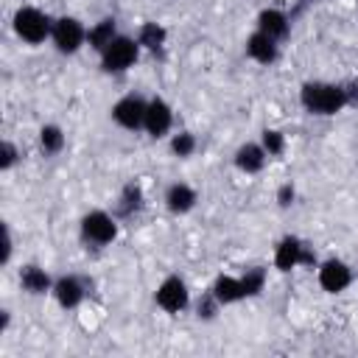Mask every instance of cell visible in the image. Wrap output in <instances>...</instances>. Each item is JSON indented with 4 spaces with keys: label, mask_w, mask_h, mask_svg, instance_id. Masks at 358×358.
<instances>
[{
    "label": "cell",
    "mask_w": 358,
    "mask_h": 358,
    "mask_svg": "<svg viewBox=\"0 0 358 358\" xmlns=\"http://www.w3.org/2000/svg\"><path fill=\"white\" fill-rule=\"evenodd\" d=\"M302 246H305V243H302L299 238H294V235L282 238V241L277 243V249H274V266H277L280 271L296 268L299 260H302Z\"/></svg>",
    "instance_id": "30bf717a"
},
{
    "label": "cell",
    "mask_w": 358,
    "mask_h": 358,
    "mask_svg": "<svg viewBox=\"0 0 358 358\" xmlns=\"http://www.w3.org/2000/svg\"><path fill=\"white\" fill-rule=\"evenodd\" d=\"M53 296L62 308H76L84 299V285L78 282V277H62L53 282Z\"/></svg>",
    "instance_id": "9a60e30c"
},
{
    "label": "cell",
    "mask_w": 358,
    "mask_h": 358,
    "mask_svg": "<svg viewBox=\"0 0 358 358\" xmlns=\"http://www.w3.org/2000/svg\"><path fill=\"white\" fill-rule=\"evenodd\" d=\"M165 39H168V31H165L159 22H145V25L140 28V36H137V42H140L143 48H148V50H159V48L165 45Z\"/></svg>",
    "instance_id": "d6986e66"
},
{
    "label": "cell",
    "mask_w": 358,
    "mask_h": 358,
    "mask_svg": "<svg viewBox=\"0 0 358 358\" xmlns=\"http://www.w3.org/2000/svg\"><path fill=\"white\" fill-rule=\"evenodd\" d=\"M11 232H8V227H3V263H8V257H11Z\"/></svg>",
    "instance_id": "83f0119b"
},
{
    "label": "cell",
    "mask_w": 358,
    "mask_h": 358,
    "mask_svg": "<svg viewBox=\"0 0 358 358\" xmlns=\"http://www.w3.org/2000/svg\"><path fill=\"white\" fill-rule=\"evenodd\" d=\"M347 95H350V98H358V78H355V81H352V87H350V90H347Z\"/></svg>",
    "instance_id": "f1b7e54d"
},
{
    "label": "cell",
    "mask_w": 358,
    "mask_h": 358,
    "mask_svg": "<svg viewBox=\"0 0 358 358\" xmlns=\"http://www.w3.org/2000/svg\"><path fill=\"white\" fill-rule=\"evenodd\" d=\"M257 31H263L266 36H271V39L280 42V39L288 36V17L282 11H277V8H266L257 17Z\"/></svg>",
    "instance_id": "5bb4252c"
},
{
    "label": "cell",
    "mask_w": 358,
    "mask_h": 358,
    "mask_svg": "<svg viewBox=\"0 0 358 358\" xmlns=\"http://www.w3.org/2000/svg\"><path fill=\"white\" fill-rule=\"evenodd\" d=\"M140 56V42L129 36H115L103 50H101V70L103 73H123L129 70Z\"/></svg>",
    "instance_id": "3957f363"
},
{
    "label": "cell",
    "mask_w": 358,
    "mask_h": 358,
    "mask_svg": "<svg viewBox=\"0 0 358 358\" xmlns=\"http://www.w3.org/2000/svg\"><path fill=\"white\" fill-rule=\"evenodd\" d=\"M263 282H266V271L263 268H252L241 277V285H243V296H257L263 291Z\"/></svg>",
    "instance_id": "603a6c76"
},
{
    "label": "cell",
    "mask_w": 358,
    "mask_h": 358,
    "mask_svg": "<svg viewBox=\"0 0 358 358\" xmlns=\"http://www.w3.org/2000/svg\"><path fill=\"white\" fill-rule=\"evenodd\" d=\"M39 145H42L45 154H59L64 148V131L59 126H53V123L42 126L39 129Z\"/></svg>",
    "instance_id": "ffe728a7"
},
{
    "label": "cell",
    "mask_w": 358,
    "mask_h": 358,
    "mask_svg": "<svg viewBox=\"0 0 358 358\" xmlns=\"http://www.w3.org/2000/svg\"><path fill=\"white\" fill-rule=\"evenodd\" d=\"M115 36H117V31H115V20H112V17L95 22V25L87 31V42H90V48H95V50H103Z\"/></svg>",
    "instance_id": "ac0fdd59"
},
{
    "label": "cell",
    "mask_w": 358,
    "mask_h": 358,
    "mask_svg": "<svg viewBox=\"0 0 358 358\" xmlns=\"http://www.w3.org/2000/svg\"><path fill=\"white\" fill-rule=\"evenodd\" d=\"M246 53L260 62V64H271L277 59V39L266 36L263 31H255L249 39H246Z\"/></svg>",
    "instance_id": "8fae6325"
},
{
    "label": "cell",
    "mask_w": 358,
    "mask_h": 358,
    "mask_svg": "<svg viewBox=\"0 0 358 358\" xmlns=\"http://www.w3.org/2000/svg\"><path fill=\"white\" fill-rule=\"evenodd\" d=\"M171 123H173V112H171V106L162 101V98H154V101H148V109H145V131L151 134V137H165L168 134V129H171Z\"/></svg>",
    "instance_id": "9c48e42d"
},
{
    "label": "cell",
    "mask_w": 358,
    "mask_h": 358,
    "mask_svg": "<svg viewBox=\"0 0 358 358\" xmlns=\"http://www.w3.org/2000/svg\"><path fill=\"white\" fill-rule=\"evenodd\" d=\"M215 305H218V299L210 294L204 302H199V316H204V319H213V313H215Z\"/></svg>",
    "instance_id": "4316f807"
},
{
    "label": "cell",
    "mask_w": 358,
    "mask_h": 358,
    "mask_svg": "<svg viewBox=\"0 0 358 358\" xmlns=\"http://www.w3.org/2000/svg\"><path fill=\"white\" fill-rule=\"evenodd\" d=\"M260 145L266 148L268 157H280V154L285 151V137H282V131H277V129H266L263 137H260Z\"/></svg>",
    "instance_id": "7402d4cb"
},
{
    "label": "cell",
    "mask_w": 358,
    "mask_h": 358,
    "mask_svg": "<svg viewBox=\"0 0 358 358\" xmlns=\"http://www.w3.org/2000/svg\"><path fill=\"white\" fill-rule=\"evenodd\" d=\"M352 282V271L344 260H324L319 266V285L327 291V294H341L347 285Z\"/></svg>",
    "instance_id": "ba28073f"
},
{
    "label": "cell",
    "mask_w": 358,
    "mask_h": 358,
    "mask_svg": "<svg viewBox=\"0 0 358 358\" xmlns=\"http://www.w3.org/2000/svg\"><path fill=\"white\" fill-rule=\"evenodd\" d=\"M154 299H157V305H159L165 313H179V310H185V308H187L190 294H187L185 280H182V277H176V274H171V277H165V280L159 282V288H157Z\"/></svg>",
    "instance_id": "8992f818"
},
{
    "label": "cell",
    "mask_w": 358,
    "mask_h": 358,
    "mask_svg": "<svg viewBox=\"0 0 358 358\" xmlns=\"http://www.w3.org/2000/svg\"><path fill=\"white\" fill-rule=\"evenodd\" d=\"M266 148L260 145V143H246V145H241L238 151H235V165L243 171V173H257V171H263V165H266Z\"/></svg>",
    "instance_id": "7c38bea8"
},
{
    "label": "cell",
    "mask_w": 358,
    "mask_h": 358,
    "mask_svg": "<svg viewBox=\"0 0 358 358\" xmlns=\"http://www.w3.org/2000/svg\"><path fill=\"white\" fill-rule=\"evenodd\" d=\"M14 162H17V148H14V143L3 140V145H0V168L8 171Z\"/></svg>",
    "instance_id": "d4e9b609"
},
{
    "label": "cell",
    "mask_w": 358,
    "mask_h": 358,
    "mask_svg": "<svg viewBox=\"0 0 358 358\" xmlns=\"http://www.w3.org/2000/svg\"><path fill=\"white\" fill-rule=\"evenodd\" d=\"M294 196H296V193H294V185H282V187L277 190V204H280V207H288V204L294 201Z\"/></svg>",
    "instance_id": "484cf974"
},
{
    "label": "cell",
    "mask_w": 358,
    "mask_h": 358,
    "mask_svg": "<svg viewBox=\"0 0 358 358\" xmlns=\"http://www.w3.org/2000/svg\"><path fill=\"white\" fill-rule=\"evenodd\" d=\"M14 31H17V36L22 42L39 45L53 34V22H50V17L45 11H39L34 6H25V8H20L14 14Z\"/></svg>",
    "instance_id": "7a4b0ae2"
},
{
    "label": "cell",
    "mask_w": 358,
    "mask_h": 358,
    "mask_svg": "<svg viewBox=\"0 0 358 358\" xmlns=\"http://www.w3.org/2000/svg\"><path fill=\"white\" fill-rule=\"evenodd\" d=\"M145 109H148V103H145L143 98L126 95V98H120V101L112 106V120H115L117 126L134 131V129H140V126L145 123Z\"/></svg>",
    "instance_id": "52a82bcc"
},
{
    "label": "cell",
    "mask_w": 358,
    "mask_h": 358,
    "mask_svg": "<svg viewBox=\"0 0 358 358\" xmlns=\"http://www.w3.org/2000/svg\"><path fill=\"white\" fill-rule=\"evenodd\" d=\"M81 235H84V241L103 246V243H112V241H115L117 224H115V218H112L109 213L92 210V213H87V215L81 218Z\"/></svg>",
    "instance_id": "277c9868"
},
{
    "label": "cell",
    "mask_w": 358,
    "mask_h": 358,
    "mask_svg": "<svg viewBox=\"0 0 358 358\" xmlns=\"http://www.w3.org/2000/svg\"><path fill=\"white\" fill-rule=\"evenodd\" d=\"M171 151H173L176 157H190V154L196 151V137H193L190 131H179V134L171 140Z\"/></svg>",
    "instance_id": "cb8c5ba5"
},
{
    "label": "cell",
    "mask_w": 358,
    "mask_h": 358,
    "mask_svg": "<svg viewBox=\"0 0 358 358\" xmlns=\"http://www.w3.org/2000/svg\"><path fill=\"white\" fill-rule=\"evenodd\" d=\"M218 305H232V302H241L243 299V285H241V277H229V274H221L215 282H213V291H210Z\"/></svg>",
    "instance_id": "e0dca14e"
},
{
    "label": "cell",
    "mask_w": 358,
    "mask_h": 358,
    "mask_svg": "<svg viewBox=\"0 0 358 358\" xmlns=\"http://www.w3.org/2000/svg\"><path fill=\"white\" fill-rule=\"evenodd\" d=\"M165 204H168V210L176 213V215L190 213V210L196 207V190H193L190 185H185V182H176V185L168 187V193H165Z\"/></svg>",
    "instance_id": "4fadbf2b"
},
{
    "label": "cell",
    "mask_w": 358,
    "mask_h": 358,
    "mask_svg": "<svg viewBox=\"0 0 358 358\" xmlns=\"http://www.w3.org/2000/svg\"><path fill=\"white\" fill-rule=\"evenodd\" d=\"M20 285H22L28 294H34V296L53 291L48 271H45V268H39V266H22V268H20Z\"/></svg>",
    "instance_id": "2e32d148"
},
{
    "label": "cell",
    "mask_w": 358,
    "mask_h": 358,
    "mask_svg": "<svg viewBox=\"0 0 358 358\" xmlns=\"http://www.w3.org/2000/svg\"><path fill=\"white\" fill-rule=\"evenodd\" d=\"M53 45L59 53H76L84 42H87V31L76 17H62L53 22V34H50Z\"/></svg>",
    "instance_id": "5b68a950"
},
{
    "label": "cell",
    "mask_w": 358,
    "mask_h": 358,
    "mask_svg": "<svg viewBox=\"0 0 358 358\" xmlns=\"http://www.w3.org/2000/svg\"><path fill=\"white\" fill-rule=\"evenodd\" d=\"M299 101L302 106L310 112V115H336L347 106L350 95L344 87L338 84H327V81H308L302 84V92H299Z\"/></svg>",
    "instance_id": "6da1fadb"
},
{
    "label": "cell",
    "mask_w": 358,
    "mask_h": 358,
    "mask_svg": "<svg viewBox=\"0 0 358 358\" xmlns=\"http://www.w3.org/2000/svg\"><path fill=\"white\" fill-rule=\"evenodd\" d=\"M140 207H143V187L140 185H126L123 193H120V204H117L120 215H131Z\"/></svg>",
    "instance_id": "44dd1931"
}]
</instances>
